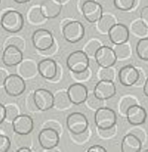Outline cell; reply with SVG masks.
Listing matches in <instances>:
<instances>
[{
  "label": "cell",
  "instance_id": "obj_1",
  "mask_svg": "<svg viewBox=\"0 0 148 152\" xmlns=\"http://www.w3.org/2000/svg\"><path fill=\"white\" fill-rule=\"evenodd\" d=\"M24 18L22 14L15 10H8L1 18V26L2 28L11 33L20 31L24 26Z\"/></svg>",
  "mask_w": 148,
  "mask_h": 152
},
{
  "label": "cell",
  "instance_id": "obj_2",
  "mask_svg": "<svg viewBox=\"0 0 148 152\" xmlns=\"http://www.w3.org/2000/svg\"><path fill=\"white\" fill-rule=\"evenodd\" d=\"M116 119L115 111L111 108L102 106L96 110L95 122L99 129L105 130L115 127Z\"/></svg>",
  "mask_w": 148,
  "mask_h": 152
},
{
  "label": "cell",
  "instance_id": "obj_3",
  "mask_svg": "<svg viewBox=\"0 0 148 152\" xmlns=\"http://www.w3.org/2000/svg\"><path fill=\"white\" fill-rule=\"evenodd\" d=\"M62 33L65 39L71 43L80 42L84 36L85 28L78 21H65L62 27Z\"/></svg>",
  "mask_w": 148,
  "mask_h": 152
},
{
  "label": "cell",
  "instance_id": "obj_4",
  "mask_svg": "<svg viewBox=\"0 0 148 152\" xmlns=\"http://www.w3.org/2000/svg\"><path fill=\"white\" fill-rule=\"evenodd\" d=\"M89 57L83 50H75L71 52L67 59V65L73 73L83 72L89 66Z\"/></svg>",
  "mask_w": 148,
  "mask_h": 152
},
{
  "label": "cell",
  "instance_id": "obj_5",
  "mask_svg": "<svg viewBox=\"0 0 148 152\" xmlns=\"http://www.w3.org/2000/svg\"><path fill=\"white\" fill-rule=\"evenodd\" d=\"M67 126L73 135H79L87 131L89 121L87 117L81 112H75L70 113L67 118Z\"/></svg>",
  "mask_w": 148,
  "mask_h": 152
},
{
  "label": "cell",
  "instance_id": "obj_6",
  "mask_svg": "<svg viewBox=\"0 0 148 152\" xmlns=\"http://www.w3.org/2000/svg\"><path fill=\"white\" fill-rule=\"evenodd\" d=\"M32 40L34 47L40 52L47 50L54 45L52 34L45 28H39L34 31Z\"/></svg>",
  "mask_w": 148,
  "mask_h": 152
},
{
  "label": "cell",
  "instance_id": "obj_7",
  "mask_svg": "<svg viewBox=\"0 0 148 152\" xmlns=\"http://www.w3.org/2000/svg\"><path fill=\"white\" fill-rule=\"evenodd\" d=\"M3 86L6 93L13 97L22 94L26 90V83L23 77L15 74L8 75Z\"/></svg>",
  "mask_w": 148,
  "mask_h": 152
},
{
  "label": "cell",
  "instance_id": "obj_8",
  "mask_svg": "<svg viewBox=\"0 0 148 152\" xmlns=\"http://www.w3.org/2000/svg\"><path fill=\"white\" fill-rule=\"evenodd\" d=\"M81 10L85 19L90 23L97 22L103 15L102 5L95 0H84L81 5Z\"/></svg>",
  "mask_w": 148,
  "mask_h": 152
},
{
  "label": "cell",
  "instance_id": "obj_9",
  "mask_svg": "<svg viewBox=\"0 0 148 152\" xmlns=\"http://www.w3.org/2000/svg\"><path fill=\"white\" fill-rule=\"evenodd\" d=\"M38 141L40 146L46 150L55 148L59 142V132L55 129L45 127L39 134Z\"/></svg>",
  "mask_w": 148,
  "mask_h": 152
},
{
  "label": "cell",
  "instance_id": "obj_10",
  "mask_svg": "<svg viewBox=\"0 0 148 152\" xmlns=\"http://www.w3.org/2000/svg\"><path fill=\"white\" fill-rule=\"evenodd\" d=\"M33 99L38 110L46 111L51 109L54 104V96L48 90L39 88L33 94Z\"/></svg>",
  "mask_w": 148,
  "mask_h": 152
},
{
  "label": "cell",
  "instance_id": "obj_11",
  "mask_svg": "<svg viewBox=\"0 0 148 152\" xmlns=\"http://www.w3.org/2000/svg\"><path fill=\"white\" fill-rule=\"evenodd\" d=\"M94 57L96 63L101 68L111 67L117 60L114 49L108 46H101Z\"/></svg>",
  "mask_w": 148,
  "mask_h": 152
},
{
  "label": "cell",
  "instance_id": "obj_12",
  "mask_svg": "<svg viewBox=\"0 0 148 152\" xmlns=\"http://www.w3.org/2000/svg\"><path fill=\"white\" fill-rule=\"evenodd\" d=\"M93 93L97 97L104 101L115 96L116 87L113 81L100 80L95 86Z\"/></svg>",
  "mask_w": 148,
  "mask_h": 152
},
{
  "label": "cell",
  "instance_id": "obj_13",
  "mask_svg": "<svg viewBox=\"0 0 148 152\" xmlns=\"http://www.w3.org/2000/svg\"><path fill=\"white\" fill-rule=\"evenodd\" d=\"M12 122L14 131L20 135H28L33 129V120L27 115H18Z\"/></svg>",
  "mask_w": 148,
  "mask_h": 152
},
{
  "label": "cell",
  "instance_id": "obj_14",
  "mask_svg": "<svg viewBox=\"0 0 148 152\" xmlns=\"http://www.w3.org/2000/svg\"><path fill=\"white\" fill-rule=\"evenodd\" d=\"M2 62L5 65L11 67L20 64L23 59L21 49L14 45H7L2 54Z\"/></svg>",
  "mask_w": 148,
  "mask_h": 152
},
{
  "label": "cell",
  "instance_id": "obj_15",
  "mask_svg": "<svg viewBox=\"0 0 148 152\" xmlns=\"http://www.w3.org/2000/svg\"><path fill=\"white\" fill-rule=\"evenodd\" d=\"M139 70L131 65H127L122 67L118 73L120 83L126 87L135 85L139 77Z\"/></svg>",
  "mask_w": 148,
  "mask_h": 152
},
{
  "label": "cell",
  "instance_id": "obj_16",
  "mask_svg": "<svg viewBox=\"0 0 148 152\" xmlns=\"http://www.w3.org/2000/svg\"><path fill=\"white\" fill-rule=\"evenodd\" d=\"M108 33L111 42L114 45L127 43L130 37L128 27L121 23H115Z\"/></svg>",
  "mask_w": 148,
  "mask_h": 152
},
{
  "label": "cell",
  "instance_id": "obj_17",
  "mask_svg": "<svg viewBox=\"0 0 148 152\" xmlns=\"http://www.w3.org/2000/svg\"><path fill=\"white\" fill-rule=\"evenodd\" d=\"M67 92L71 103L77 105L85 102L88 96L87 87L78 83L70 85Z\"/></svg>",
  "mask_w": 148,
  "mask_h": 152
},
{
  "label": "cell",
  "instance_id": "obj_18",
  "mask_svg": "<svg viewBox=\"0 0 148 152\" xmlns=\"http://www.w3.org/2000/svg\"><path fill=\"white\" fill-rule=\"evenodd\" d=\"M37 68L40 75L49 80H53L56 78L58 72V67L56 62L49 58L40 61L37 64Z\"/></svg>",
  "mask_w": 148,
  "mask_h": 152
},
{
  "label": "cell",
  "instance_id": "obj_19",
  "mask_svg": "<svg viewBox=\"0 0 148 152\" xmlns=\"http://www.w3.org/2000/svg\"><path fill=\"white\" fill-rule=\"evenodd\" d=\"M125 115L128 122L133 125L144 124L147 118V112L145 109L137 103L131 106L127 109Z\"/></svg>",
  "mask_w": 148,
  "mask_h": 152
},
{
  "label": "cell",
  "instance_id": "obj_20",
  "mask_svg": "<svg viewBox=\"0 0 148 152\" xmlns=\"http://www.w3.org/2000/svg\"><path fill=\"white\" fill-rule=\"evenodd\" d=\"M141 147L140 139L135 134L129 133L123 137L121 148L122 152H138L141 151Z\"/></svg>",
  "mask_w": 148,
  "mask_h": 152
},
{
  "label": "cell",
  "instance_id": "obj_21",
  "mask_svg": "<svg viewBox=\"0 0 148 152\" xmlns=\"http://www.w3.org/2000/svg\"><path fill=\"white\" fill-rule=\"evenodd\" d=\"M40 8L46 19H52L57 17L60 14L62 5L55 0H45L42 2Z\"/></svg>",
  "mask_w": 148,
  "mask_h": 152
},
{
  "label": "cell",
  "instance_id": "obj_22",
  "mask_svg": "<svg viewBox=\"0 0 148 152\" xmlns=\"http://www.w3.org/2000/svg\"><path fill=\"white\" fill-rule=\"evenodd\" d=\"M72 104L67 91H59L54 96V104L58 109H64Z\"/></svg>",
  "mask_w": 148,
  "mask_h": 152
},
{
  "label": "cell",
  "instance_id": "obj_23",
  "mask_svg": "<svg viewBox=\"0 0 148 152\" xmlns=\"http://www.w3.org/2000/svg\"><path fill=\"white\" fill-rule=\"evenodd\" d=\"M18 68L19 72L21 76L29 78L33 77L37 71V66L35 64L31 61H25L20 63Z\"/></svg>",
  "mask_w": 148,
  "mask_h": 152
},
{
  "label": "cell",
  "instance_id": "obj_24",
  "mask_svg": "<svg viewBox=\"0 0 148 152\" xmlns=\"http://www.w3.org/2000/svg\"><path fill=\"white\" fill-rule=\"evenodd\" d=\"M115 23L116 21L112 15L108 14L103 15L97 21V27L101 32L108 33Z\"/></svg>",
  "mask_w": 148,
  "mask_h": 152
},
{
  "label": "cell",
  "instance_id": "obj_25",
  "mask_svg": "<svg viewBox=\"0 0 148 152\" xmlns=\"http://www.w3.org/2000/svg\"><path fill=\"white\" fill-rule=\"evenodd\" d=\"M136 50L140 59L143 61H148V37L140 39L137 43Z\"/></svg>",
  "mask_w": 148,
  "mask_h": 152
},
{
  "label": "cell",
  "instance_id": "obj_26",
  "mask_svg": "<svg viewBox=\"0 0 148 152\" xmlns=\"http://www.w3.org/2000/svg\"><path fill=\"white\" fill-rule=\"evenodd\" d=\"M114 50L117 59H124L127 58L130 55V48L129 45L125 43L115 45Z\"/></svg>",
  "mask_w": 148,
  "mask_h": 152
},
{
  "label": "cell",
  "instance_id": "obj_27",
  "mask_svg": "<svg viewBox=\"0 0 148 152\" xmlns=\"http://www.w3.org/2000/svg\"><path fill=\"white\" fill-rule=\"evenodd\" d=\"M29 21L34 24H37L43 22L46 18L43 15L40 7H34L32 8L29 13Z\"/></svg>",
  "mask_w": 148,
  "mask_h": 152
},
{
  "label": "cell",
  "instance_id": "obj_28",
  "mask_svg": "<svg viewBox=\"0 0 148 152\" xmlns=\"http://www.w3.org/2000/svg\"><path fill=\"white\" fill-rule=\"evenodd\" d=\"M133 33L140 37H144L148 33V28L141 20L134 21L131 25Z\"/></svg>",
  "mask_w": 148,
  "mask_h": 152
},
{
  "label": "cell",
  "instance_id": "obj_29",
  "mask_svg": "<svg viewBox=\"0 0 148 152\" xmlns=\"http://www.w3.org/2000/svg\"><path fill=\"white\" fill-rule=\"evenodd\" d=\"M136 0H114L115 7L124 11H127L131 10L135 5Z\"/></svg>",
  "mask_w": 148,
  "mask_h": 152
},
{
  "label": "cell",
  "instance_id": "obj_30",
  "mask_svg": "<svg viewBox=\"0 0 148 152\" xmlns=\"http://www.w3.org/2000/svg\"><path fill=\"white\" fill-rule=\"evenodd\" d=\"M101 46V44L98 40H92L86 45L84 48V52L89 57H94L96 53Z\"/></svg>",
  "mask_w": 148,
  "mask_h": 152
},
{
  "label": "cell",
  "instance_id": "obj_31",
  "mask_svg": "<svg viewBox=\"0 0 148 152\" xmlns=\"http://www.w3.org/2000/svg\"><path fill=\"white\" fill-rule=\"evenodd\" d=\"M86 102H87V104L89 107L94 110H97L102 107L103 104V100L97 97L93 93L88 94Z\"/></svg>",
  "mask_w": 148,
  "mask_h": 152
},
{
  "label": "cell",
  "instance_id": "obj_32",
  "mask_svg": "<svg viewBox=\"0 0 148 152\" xmlns=\"http://www.w3.org/2000/svg\"><path fill=\"white\" fill-rule=\"evenodd\" d=\"M99 77L100 80L113 81L115 77V72L111 67L101 68L99 72Z\"/></svg>",
  "mask_w": 148,
  "mask_h": 152
},
{
  "label": "cell",
  "instance_id": "obj_33",
  "mask_svg": "<svg viewBox=\"0 0 148 152\" xmlns=\"http://www.w3.org/2000/svg\"><path fill=\"white\" fill-rule=\"evenodd\" d=\"M136 103H137L136 100L132 97H127L124 98L120 103V106H119L120 112H121L122 114L125 115L127 109L131 106H132L134 104H136Z\"/></svg>",
  "mask_w": 148,
  "mask_h": 152
},
{
  "label": "cell",
  "instance_id": "obj_34",
  "mask_svg": "<svg viewBox=\"0 0 148 152\" xmlns=\"http://www.w3.org/2000/svg\"><path fill=\"white\" fill-rule=\"evenodd\" d=\"M5 119H7L8 121L11 122L19 115L17 108L12 104H10L5 106Z\"/></svg>",
  "mask_w": 148,
  "mask_h": 152
},
{
  "label": "cell",
  "instance_id": "obj_35",
  "mask_svg": "<svg viewBox=\"0 0 148 152\" xmlns=\"http://www.w3.org/2000/svg\"><path fill=\"white\" fill-rule=\"evenodd\" d=\"M11 146V141L9 138L0 134V152H7Z\"/></svg>",
  "mask_w": 148,
  "mask_h": 152
},
{
  "label": "cell",
  "instance_id": "obj_36",
  "mask_svg": "<svg viewBox=\"0 0 148 152\" xmlns=\"http://www.w3.org/2000/svg\"><path fill=\"white\" fill-rule=\"evenodd\" d=\"M7 45H14L20 49L22 50L24 47V42L20 37H12L9 39L7 41Z\"/></svg>",
  "mask_w": 148,
  "mask_h": 152
},
{
  "label": "cell",
  "instance_id": "obj_37",
  "mask_svg": "<svg viewBox=\"0 0 148 152\" xmlns=\"http://www.w3.org/2000/svg\"><path fill=\"white\" fill-rule=\"evenodd\" d=\"M140 20L148 28V6L144 7L140 11Z\"/></svg>",
  "mask_w": 148,
  "mask_h": 152
},
{
  "label": "cell",
  "instance_id": "obj_38",
  "mask_svg": "<svg viewBox=\"0 0 148 152\" xmlns=\"http://www.w3.org/2000/svg\"><path fill=\"white\" fill-rule=\"evenodd\" d=\"M73 74H74V78L76 80H80V81H83V80H87L89 78L90 72L89 69H87L86 71H84L83 72H80L78 73H73Z\"/></svg>",
  "mask_w": 148,
  "mask_h": 152
},
{
  "label": "cell",
  "instance_id": "obj_39",
  "mask_svg": "<svg viewBox=\"0 0 148 152\" xmlns=\"http://www.w3.org/2000/svg\"><path fill=\"white\" fill-rule=\"evenodd\" d=\"M88 152H90V151H93V152H106V148L103 147L102 146L100 145H93L90 146L88 150H87Z\"/></svg>",
  "mask_w": 148,
  "mask_h": 152
},
{
  "label": "cell",
  "instance_id": "obj_40",
  "mask_svg": "<svg viewBox=\"0 0 148 152\" xmlns=\"http://www.w3.org/2000/svg\"><path fill=\"white\" fill-rule=\"evenodd\" d=\"M5 107L2 104L0 103V124H1L5 121Z\"/></svg>",
  "mask_w": 148,
  "mask_h": 152
},
{
  "label": "cell",
  "instance_id": "obj_41",
  "mask_svg": "<svg viewBox=\"0 0 148 152\" xmlns=\"http://www.w3.org/2000/svg\"><path fill=\"white\" fill-rule=\"evenodd\" d=\"M7 76L8 75L7 72L2 69H0V86L4 85V81Z\"/></svg>",
  "mask_w": 148,
  "mask_h": 152
},
{
  "label": "cell",
  "instance_id": "obj_42",
  "mask_svg": "<svg viewBox=\"0 0 148 152\" xmlns=\"http://www.w3.org/2000/svg\"><path fill=\"white\" fill-rule=\"evenodd\" d=\"M28 104H29V107H30L31 110H38L35 105L34 102V100L33 99V94H30V96H29Z\"/></svg>",
  "mask_w": 148,
  "mask_h": 152
},
{
  "label": "cell",
  "instance_id": "obj_43",
  "mask_svg": "<svg viewBox=\"0 0 148 152\" xmlns=\"http://www.w3.org/2000/svg\"><path fill=\"white\" fill-rule=\"evenodd\" d=\"M139 72H140L139 77H138V80L137 81L136 83L135 84V85H136V86H141L144 83V78L143 73H142L141 71L140 70H139Z\"/></svg>",
  "mask_w": 148,
  "mask_h": 152
},
{
  "label": "cell",
  "instance_id": "obj_44",
  "mask_svg": "<svg viewBox=\"0 0 148 152\" xmlns=\"http://www.w3.org/2000/svg\"><path fill=\"white\" fill-rule=\"evenodd\" d=\"M45 127H48V128H51L53 129H55L58 131V129L59 128V126L56 123H55L53 122H49L46 124Z\"/></svg>",
  "mask_w": 148,
  "mask_h": 152
},
{
  "label": "cell",
  "instance_id": "obj_45",
  "mask_svg": "<svg viewBox=\"0 0 148 152\" xmlns=\"http://www.w3.org/2000/svg\"><path fill=\"white\" fill-rule=\"evenodd\" d=\"M143 92L144 94L148 97V78L145 80L143 87Z\"/></svg>",
  "mask_w": 148,
  "mask_h": 152
},
{
  "label": "cell",
  "instance_id": "obj_46",
  "mask_svg": "<svg viewBox=\"0 0 148 152\" xmlns=\"http://www.w3.org/2000/svg\"><path fill=\"white\" fill-rule=\"evenodd\" d=\"M32 150L27 147H22L17 150V151L20 152H30Z\"/></svg>",
  "mask_w": 148,
  "mask_h": 152
},
{
  "label": "cell",
  "instance_id": "obj_47",
  "mask_svg": "<svg viewBox=\"0 0 148 152\" xmlns=\"http://www.w3.org/2000/svg\"><path fill=\"white\" fill-rule=\"evenodd\" d=\"M14 1L18 4H24L29 2L30 0H14Z\"/></svg>",
  "mask_w": 148,
  "mask_h": 152
},
{
  "label": "cell",
  "instance_id": "obj_48",
  "mask_svg": "<svg viewBox=\"0 0 148 152\" xmlns=\"http://www.w3.org/2000/svg\"><path fill=\"white\" fill-rule=\"evenodd\" d=\"M56 2H57L58 3L60 4L61 5L65 4V2H67L68 1V0H55Z\"/></svg>",
  "mask_w": 148,
  "mask_h": 152
},
{
  "label": "cell",
  "instance_id": "obj_49",
  "mask_svg": "<svg viewBox=\"0 0 148 152\" xmlns=\"http://www.w3.org/2000/svg\"><path fill=\"white\" fill-rule=\"evenodd\" d=\"M145 151H147H147H148V148H147V149H146V150H145Z\"/></svg>",
  "mask_w": 148,
  "mask_h": 152
},
{
  "label": "cell",
  "instance_id": "obj_50",
  "mask_svg": "<svg viewBox=\"0 0 148 152\" xmlns=\"http://www.w3.org/2000/svg\"><path fill=\"white\" fill-rule=\"evenodd\" d=\"M1 0H0V3H1Z\"/></svg>",
  "mask_w": 148,
  "mask_h": 152
}]
</instances>
